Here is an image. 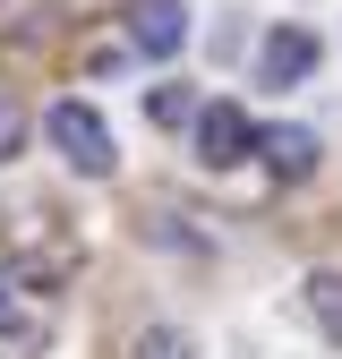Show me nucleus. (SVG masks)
Returning a JSON list of instances; mask_svg holds the SVG:
<instances>
[{"mask_svg":"<svg viewBox=\"0 0 342 359\" xmlns=\"http://www.w3.org/2000/svg\"><path fill=\"white\" fill-rule=\"evenodd\" d=\"M43 137H52V146H60V163H69V171H86V180H103V171L120 163V146H111V120H103L95 103H77V95L43 111Z\"/></svg>","mask_w":342,"mask_h":359,"instance_id":"obj_1","label":"nucleus"},{"mask_svg":"<svg viewBox=\"0 0 342 359\" xmlns=\"http://www.w3.org/2000/svg\"><path fill=\"white\" fill-rule=\"evenodd\" d=\"M325 60V43L308 26H274L266 43H256V86H274V95H291V86H308Z\"/></svg>","mask_w":342,"mask_h":359,"instance_id":"obj_2","label":"nucleus"},{"mask_svg":"<svg viewBox=\"0 0 342 359\" xmlns=\"http://www.w3.org/2000/svg\"><path fill=\"white\" fill-rule=\"evenodd\" d=\"M248 146H256V137H248V111H240V103H205V111H197V163H205V171L248 163Z\"/></svg>","mask_w":342,"mask_h":359,"instance_id":"obj_3","label":"nucleus"},{"mask_svg":"<svg viewBox=\"0 0 342 359\" xmlns=\"http://www.w3.org/2000/svg\"><path fill=\"white\" fill-rule=\"evenodd\" d=\"M180 43H189V9H180V0H137V9H128V52L171 60Z\"/></svg>","mask_w":342,"mask_h":359,"instance_id":"obj_4","label":"nucleus"},{"mask_svg":"<svg viewBox=\"0 0 342 359\" xmlns=\"http://www.w3.org/2000/svg\"><path fill=\"white\" fill-rule=\"evenodd\" d=\"M256 146H266V171H274V180H308L317 154H325L317 128H256Z\"/></svg>","mask_w":342,"mask_h":359,"instance_id":"obj_5","label":"nucleus"},{"mask_svg":"<svg viewBox=\"0 0 342 359\" xmlns=\"http://www.w3.org/2000/svg\"><path fill=\"white\" fill-rule=\"evenodd\" d=\"M146 111H154V128H180V120H197V95H189V86H154Z\"/></svg>","mask_w":342,"mask_h":359,"instance_id":"obj_6","label":"nucleus"},{"mask_svg":"<svg viewBox=\"0 0 342 359\" xmlns=\"http://www.w3.org/2000/svg\"><path fill=\"white\" fill-rule=\"evenodd\" d=\"M308 308H317V317L342 334V274H317V283H308Z\"/></svg>","mask_w":342,"mask_h":359,"instance_id":"obj_7","label":"nucleus"},{"mask_svg":"<svg viewBox=\"0 0 342 359\" xmlns=\"http://www.w3.org/2000/svg\"><path fill=\"white\" fill-rule=\"evenodd\" d=\"M18 146H26V111H18V103H0V163H9Z\"/></svg>","mask_w":342,"mask_h":359,"instance_id":"obj_8","label":"nucleus"},{"mask_svg":"<svg viewBox=\"0 0 342 359\" xmlns=\"http://www.w3.org/2000/svg\"><path fill=\"white\" fill-rule=\"evenodd\" d=\"M137 359H189V334H146Z\"/></svg>","mask_w":342,"mask_h":359,"instance_id":"obj_9","label":"nucleus"},{"mask_svg":"<svg viewBox=\"0 0 342 359\" xmlns=\"http://www.w3.org/2000/svg\"><path fill=\"white\" fill-rule=\"evenodd\" d=\"M0 334H34V317H26L18 299H9V283H0Z\"/></svg>","mask_w":342,"mask_h":359,"instance_id":"obj_10","label":"nucleus"},{"mask_svg":"<svg viewBox=\"0 0 342 359\" xmlns=\"http://www.w3.org/2000/svg\"><path fill=\"white\" fill-rule=\"evenodd\" d=\"M69 9H86V0H69Z\"/></svg>","mask_w":342,"mask_h":359,"instance_id":"obj_11","label":"nucleus"}]
</instances>
